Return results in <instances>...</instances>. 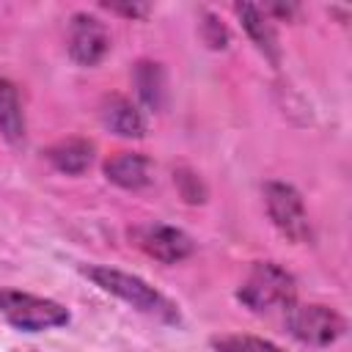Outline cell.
Here are the masks:
<instances>
[{"label": "cell", "instance_id": "9c48e42d", "mask_svg": "<svg viewBox=\"0 0 352 352\" xmlns=\"http://www.w3.org/2000/svg\"><path fill=\"white\" fill-rule=\"evenodd\" d=\"M104 176L124 190H140L151 182V162L138 151H118L104 162Z\"/></svg>", "mask_w": 352, "mask_h": 352}, {"label": "cell", "instance_id": "6da1fadb", "mask_svg": "<svg viewBox=\"0 0 352 352\" xmlns=\"http://www.w3.org/2000/svg\"><path fill=\"white\" fill-rule=\"evenodd\" d=\"M82 275H88L102 292H110L116 294L118 300H124L126 305H132L135 311L157 319V322H165V324H176L179 322V308L162 294L157 292L154 286H148L143 278L132 275V272H124V270H116V267H102V264H91V267H82Z\"/></svg>", "mask_w": 352, "mask_h": 352}, {"label": "cell", "instance_id": "52a82bcc", "mask_svg": "<svg viewBox=\"0 0 352 352\" xmlns=\"http://www.w3.org/2000/svg\"><path fill=\"white\" fill-rule=\"evenodd\" d=\"M135 239H138V245H140L151 258H157V261H162V264L184 261V258L195 250L192 239H190L182 228H176V226H162V223H151V226L138 228V231H135Z\"/></svg>", "mask_w": 352, "mask_h": 352}, {"label": "cell", "instance_id": "8992f818", "mask_svg": "<svg viewBox=\"0 0 352 352\" xmlns=\"http://www.w3.org/2000/svg\"><path fill=\"white\" fill-rule=\"evenodd\" d=\"M69 55L80 66H96L110 50V33L102 19L91 14H74L69 22Z\"/></svg>", "mask_w": 352, "mask_h": 352}, {"label": "cell", "instance_id": "7a4b0ae2", "mask_svg": "<svg viewBox=\"0 0 352 352\" xmlns=\"http://www.w3.org/2000/svg\"><path fill=\"white\" fill-rule=\"evenodd\" d=\"M239 302L248 305L256 314H272V311H289L297 297L294 275L278 267L275 261H256L236 292Z\"/></svg>", "mask_w": 352, "mask_h": 352}, {"label": "cell", "instance_id": "30bf717a", "mask_svg": "<svg viewBox=\"0 0 352 352\" xmlns=\"http://www.w3.org/2000/svg\"><path fill=\"white\" fill-rule=\"evenodd\" d=\"M236 14H239L242 28L248 30L250 41L256 44V50L264 58H270L272 63H278L280 60V47H278V36H275V28L267 19V14L253 3H236Z\"/></svg>", "mask_w": 352, "mask_h": 352}, {"label": "cell", "instance_id": "277c9868", "mask_svg": "<svg viewBox=\"0 0 352 352\" xmlns=\"http://www.w3.org/2000/svg\"><path fill=\"white\" fill-rule=\"evenodd\" d=\"M264 204H267V214L272 220V226L292 242L302 245L311 242L314 231H311V220L302 204V195L286 184V182H267L264 184Z\"/></svg>", "mask_w": 352, "mask_h": 352}, {"label": "cell", "instance_id": "8fae6325", "mask_svg": "<svg viewBox=\"0 0 352 352\" xmlns=\"http://www.w3.org/2000/svg\"><path fill=\"white\" fill-rule=\"evenodd\" d=\"M47 160L69 176H80L94 160V143L85 138H66L47 148Z\"/></svg>", "mask_w": 352, "mask_h": 352}, {"label": "cell", "instance_id": "4fadbf2b", "mask_svg": "<svg viewBox=\"0 0 352 352\" xmlns=\"http://www.w3.org/2000/svg\"><path fill=\"white\" fill-rule=\"evenodd\" d=\"M135 88L140 102L148 110H162L165 99H168V80H165V69L154 60H138L135 63Z\"/></svg>", "mask_w": 352, "mask_h": 352}, {"label": "cell", "instance_id": "5b68a950", "mask_svg": "<svg viewBox=\"0 0 352 352\" xmlns=\"http://www.w3.org/2000/svg\"><path fill=\"white\" fill-rule=\"evenodd\" d=\"M286 330L308 346H327L338 341L346 330V322L338 311L330 305L308 302V305H292L286 311Z\"/></svg>", "mask_w": 352, "mask_h": 352}, {"label": "cell", "instance_id": "2e32d148", "mask_svg": "<svg viewBox=\"0 0 352 352\" xmlns=\"http://www.w3.org/2000/svg\"><path fill=\"white\" fill-rule=\"evenodd\" d=\"M201 33H204V41H206L212 50H223V47L228 44V30H226V25H223L217 16H212V14L204 16Z\"/></svg>", "mask_w": 352, "mask_h": 352}, {"label": "cell", "instance_id": "3957f363", "mask_svg": "<svg viewBox=\"0 0 352 352\" xmlns=\"http://www.w3.org/2000/svg\"><path fill=\"white\" fill-rule=\"evenodd\" d=\"M0 314L6 316L8 324L25 333H41V330L63 327L69 322V311L60 302L16 289H0Z\"/></svg>", "mask_w": 352, "mask_h": 352}, {"label": "cell", "instance_id": "ba28073f", "mask_svg": "<svg viewBox=\"0 0 352 352\" xmlns=\"http://www.w3.org/2000/svg\"><path fill=\"white\" fill-rule=\"evenodd\" d=\"M99 116H102V124L110 132L121 135V138H143L146 135V118H143V113L126 96H121V94L104 96Z\"/></svg>", "mask_w": 352, "mask_h": 352}, {"label": "cell", "instance_id": "e0dca14e", "mask_svg": "<svg viewBox=\"0 0 352 352\" xmlns=\"http://www.w3.org/2000/svg\"><path fill=\"white\" fill-rule=\"evenodd\" d=\"M107 11H113V14H121V16H129V19H135V16H146L151 8L148 6H143V3H102Z\"/></svg>", "mask_w": 352, "mask_h": 352}, {"label": "cell", "instance_id": "7c38bea8", "mask_svg": "<svg viewBox=\"0 0 352 352\" xmlns=\"http://www.w3.org/2000/svg\"><path fill=\"white\" fill-rule=\"evenodd\" d=\"M0 135L11 146H19L25 140V113H22L19 91L6 77H0Z\"/></svg>", "mask_w": 352, "mask_h": 352}, {"label": "cell", "instance_id": "5bb4252c", "mask_svg": "<svg viewBox=\"0 0 352 352\" xmlns=\"http://www.w3.org/2000/svg\"><path fill=\"white\" fill-rule=\"evenodd\" d=\"M212 349H214V352H286L283 346H278V344H272V341H267V338L242 336V333L212 338Z\"/></svg>", "mask_w": 352, "mask_h": 352}, {"label": "cell", "instance_id": "9a60e30c", "mask_svg": "<svg viewBox=\"0 0 352 352\" xmlns=\"http://www.w3.org/2000/svg\"><path fill=\"white\" fill-rule=\"evenodd\" d=\"M173 182L179 184V192H182V198H184L187 204H204V201H206V187L201 184V179H198L195 173L179 170Z\"/></svg>", "mask_w": 352, "mask_h": 352}]
</instances>
